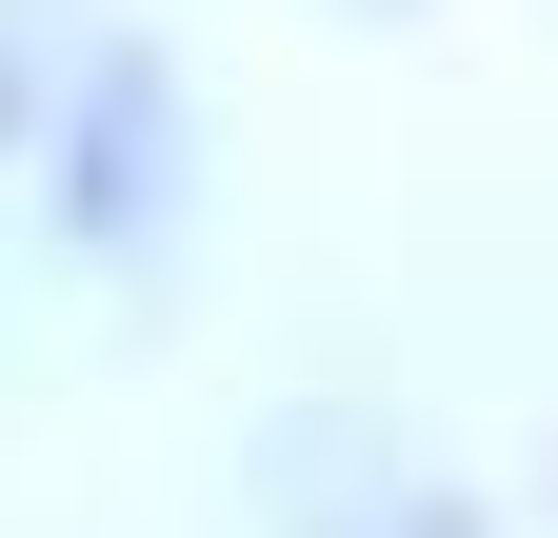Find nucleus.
I'll return each instance as SVG.
<instances>
[{"instance_id": "f257e3e1", "label": "nucleus", "mask_w": 558, "mask_h": 538, "mask_svg": "<svg viewBox=\"0 0 558 538\" xmlns=\"http://www.w3.org/2000/svg\"><path fill=\"white\" fill-rule=\"evenodd\" d=\"M180 199H199V140H180V81L140 40L81 60V120H60V220H81L100 259H160L180 240Z\"/></svg>"}]
</instances>
